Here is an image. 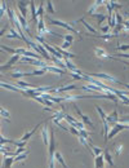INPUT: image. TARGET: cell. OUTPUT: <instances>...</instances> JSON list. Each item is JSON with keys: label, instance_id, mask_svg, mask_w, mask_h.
Returning <instances> with one entry per match:
<instances>
[{"label": "cell", "instance_id": "484cf974", "mask_svg": "<svg viewBox=\"0 0 129 168\" xmlns=\"http://www.w3.org/2000/svg\"><path fill=\"white\" fill-rule=\"evenodd\" d=\"M4 36H5L7 39H21V36L18 35V32H17L14 29H12V27L9 29V34H5Z\"/></svg>", "mask_w": 129, "mask_h": 168}, {"label": "cell", "instance_id": "f546056e", "mask_svg": "<svg viewBox=\"0 0 129 168\" xmlns=\"http://www.w3.org/2000/svg\"><path fill=\"white\" fill-rule=\"evenodd\" d=\"M89 149H92V151H93V155H94V157L103 154V149H102V148H97V146H94V145H89Z\"/></svg>", "mask_w": 129, "mask_h": 168}, {"label": "cell", "instance_id": "db71d44e", "mask_svg": "<svg viewBox=\"0 0 129 168\" xmlns=\"http://www.w3.org/2000/svg\"><path fill=\"white\" fill-rule=\"evenodd\" d=\"M0 53H5V52H4V50H3L2 48H0Z\"/></svg>", "mask_w": 129, "mask_h": 168}, {"label": "cell", "instance_id": "f5cc1de1", "mask_svg": "<svg viewBox=\"0 0 129 168\" xmlns=\"http://www.w3.org/2000/svg\"><path fill=\"white\" fill-rule=\"evenodd\" d=\"M5 32H7V27H3L2 30H0V36H3Z\"/></svg>", "mask_w": 129, "mask_h": 168}, {"label": "cell", "instance_id": "2e32d148", "mask_svg": "<svg viewBox=\"0 0 129 168\" xmlns=\"http://www.w3.org/2000/svg\"><path fill=\"white\" fill-rule=\"evenodd\" d=\"M53 158H54V160L57 162L58 164H61L63 168H68V167H67V164H66V162H64L63 157H62V154L59 153V151H56V153H54V155H53Z\"/></svg>", "mask_w": 129, "mask_h": 168}, {"label": "cell", "instance_id": "f6af8a7d", "mask_svg": "<svg viewBox=\"0 0 129 168\" xmlns=\"http://www.w3.org/2000/svg\"><path fill=\"white\" fill-rule=\"evenodd\" d=\"M116 49L118 50H123V52H127L129 49V45L128 44H124V45H118L116 47Z\"/></svg>", "mask_w": 129, "mask_h": 168}, {"label": "cell", "instance_id": "e575fe53", "mask_svg": "<svg viewBox=\"0 0 129 168\" xmlns=\"http://www.w3.org/2000/svg\"><path fill=\"white\" fill-rule=\"evenodd\" d=\"M96 110H97V113L100 114L101 120H105V119H106V114H105V111H103L102 107H101V106H98V105H96Z\"/></svg>", "mask_w": 129, "mask_h": 168}, {"label": "cell", "instance_id": "ba28073f", "mask_svg": "<svg viewBox=\"0 0 129 168\" xmlns=\"http://www.w3.org/2000/svg\"><path fill=\"white\" fill-rule=\"evenodd\" d=\"M94 54H96L98 58H111V60L115 58L112 56H110L103 48H100V47H96V48H94Z\"/></svg>", "mask_w": 129, "mask_h": 168}, {"label": "cell", "instance_id": "8d00e7d4", "mask_svg": "<svg viewBox=\"0 0 129 168\" xmlns=\"http://www.w3.org/2000/svg\"><path fill=\"white\" fill-rule=\"evenodd\" d=\"M79 136L80 137H84V139H89V136H90V133L87 131V129H80V131H79Z\"/></svg>", "mask_w": 129, "mask_h": 168}, {"label": "cell", "instance_id": "836d02e7", "mask_svg": "<svg viewBox=\"0 0 129 168\" xmlns=\"http://www.w3.org/2000/svg\"><path fill=\"white\" fill-rule=\"evenodd\" d=\"M45 5H46V11H48L49 13H50V14H54V7H53V2H50V0H49V2H45Z\"/></svg>", "mask_w": 129, "mask_h": 168}, {"label": "cell", "instance_id": "d590c367", "mask_svg": "<svg viewBox=\"0 0 129 168\" xmlns=\"http://www.w3.org/2000/svg\"><path fill=\"white\" fill-rule=\"evenodd\" d=\"M115 21H116V25H123L124 23V18L120 13H115Z\"/></svg>", "mask_w": 129, "mask_h": 168}, {"label": "cell", "instance_id": "7bdbcfd3", "mask_svg": "<svg viewBox=\"0 0 129 168\" xmlns=\"http://www.w3.org/2000/svg\"><path fill=\"white\" fill-rule=\"evenodd\" d=\"M64 39V41H67V43H71L72 44V41H74V35H64L62 36Z\"/></svg>", "mask_w": 129, "mask_h": 168}, {"label": "cell", "instance_id": "11a10c76", "mask_svg": "<svg viewBox=\"0 0 129 168\" xmlns=\"http://www.w3.org/2000/svg\"><path fill=\"white\" fill-rule=\"evenodd\" d=\"M0 5H2V2H0Z\"/></svg>", "mask_w": 129, "mask_h": 168}, {"label": "cell", "instance_id": "7402d4cb", "mask_svg": "<svg viewBox=\"0 0 129 168\" xmlns=\"http://www.w3.org/2000/svg\"><path fill=\"white\" fill-rule=\"evenodd\" d=\"M17 88L21 89V90H25V89H27V88H34V85L32 84H30V83H26V81L23 80H17Z\"/></svg>", "mask_w": 129, "mask_h": 168}, {"label": "cell", "instance_id": "b9f144b4", "mask_svg": "<svg viewBox=\"0 0 129 168\" xmlns=\"http://www.w3.org/2000/svg\"><path fill=\"white\" fill-rule=\"evenodd\" d=\"M70 76L74 80H83V75H77V74H75V72H70Z\"/></svg>", "mask_w": 129, "mask_h": 168}, {"label": "cell", "instance_id": "5bb4252c", "mask_svg": "<svg viewBox=\"0 0 129 168\" xmlns=\"http://www.w3.org/2000/svg\"><path fill=\"white\" fill-rule=\"evenodd\" d=\"M41 124H43V123H39V124H36V126L34 127V128H32V129H31V131H30V132H26L25 135H23L22 137H21V140H20V141H28V139H30V137H31V136L34 135V133H35V132L38 131V128L40 127Z\"/></svg>", "mask_w": 129, "mask_h": 168}, {"label": "cell", "instance_id": "83f0119b", "mask_svg": "<svg viewBox=\"0 0 129 168\" xmlns=\"http://www.w3.org/2000/svg\"><path fill=\"white\" fill-rule=\"evenodd\" d=\"M45 72H46L45 69H36L32 72H26V74H27V76H36V75H44Z\"/></svg>", "mask_w": 129, "mask_h": 168}, {"label": "cell", "instance_id": "7a4b0ae2", "mask_svg": "<svg viewBox=\"0 0 129 168\" xmlns=\"http://www.w3.org/2000/svg\"><path fill=\"white\" fill-rule=\"evenodd\" d=\"M124 129H128V124H122V123H116V124H114V126L110 128L109 133H107V141H109L110 139H114V137L118 135V133H120L122 131H124Z\"/></svg>", "mask_w": 129, "mask_h": 168}, {"label": "cell", "instance_id": "7c38bea8", "mask_svg": "<svg viewBox=\"0 0 129 168\" xmlns=\"http://www.w3.org/2000/svg\"><path fill=\"white\" fill-rule=\"evenodd\" d=\"M81 89L83 90H88V92H97V93H101V94H103L105 92H103V89H101L100 87H97V85H93V84H87V85H83L81 87Z\"/></svg>", "mask_w": 129, "mask_h": 168}, {"label": "cell", "instance_id": "4dcf8cb0", "mask_svg": "<svg viewBox=\"0 0 129 168\" xmlns=\"http://www.w3.org/2000/svg\"><path fill=\"white\" fill-rule=\"evenodd\" d=\"M44 3H45V2H43L40 5H39L38 9H36V17H39V18H41V17L44 16V12H45V11H44Z\"/></svg>", "mask_w": 129, "mask_h": 168}, {"label": "cell", "instance_id": "ffe728a7", "mask_svg": "<svg viewBox=\"0 0 129 168\" xmlns=\"http://www.w3.org/2000/svg\"><path fill=\"white\" fill-rule=\"evenodd\" d=\"M30 5V12H31V18L34 22L38 23V17H36V7H35V2H30L28 3Z\"/></svg>", "mask_w": 129, "mask_h": 168}, {"label": "cell", "instance_id": "f1b7e54d", "mask_svg": "<svg viewBox=\"0 0 129 168\" xmlns=\"http://www.w3.org/2000/svg\"><path fill=\"white\" fill-rule=\"evenodd\" d=\"M79 21H80V22H81V23H83V25L85 26V29H87L88 31H90V32H93V34H96V32H97V30L94 29V27H93L92 25H89V23H88V22H87V21H85L84 18H80Z\"/></svg>", "mask_w": 129, "mask_h": 168}, {"label": "cell", "instance_id": "277c9868", "mask_svg": "<svg viewBox=\"0 0 129 168\" xmlns=\"http://www.w3.org/2000/svg\"><path fill=\"white\" fill-rule=\"evenodd\" d=\"M20 58H21V56H18V54H13V56H10V58H9V61H7L5 63H3V65H0V72H5V71H8V70H10V69L13 67V65L14 63H17L20 61Z\"/></svg>", "mask_w": 129, "mask_h": 168}, {"label": "cell", "instance_id": "681fc988", "mask_svg": "<svg viewBox=\"0 0 129 168\" xmlns=\"http://www.w3.org/2000/svg\"><path fill=\"white\" fill-rule=\"evenodd\" d=\"M101 31H102L103 34H109L110 27H109V26H102V27H101Z\"/></svg>", "mask_w": 129, "mask_h": 168}, {"label": "cell", "instance_id": "bcb514c9", "mask_svg": "<svg viewBox=\"0 0 129 168\" xmlns=\"http://www.w3.org/2000/svg\"><path fill=\"white\" fill-rule=\"evenodd\" d=\"M70 45H71V43H67V41H63L62 43V45L59 47V48H61L62 50H66L67 48H70Z\"/></svg>", "mask_w": 129, "mask_h": 168}, {"label": "cell", "instance_id": "ab89813d", "mask_svg": "<svg viewBox=\"0 0 129 168\" xmlns=\"http://www.w3.org/2000/svg\"><path fill=\"white\" fill-rule=\"evenodd\" d=\"M122 153H123V145H116L115 146V155L119 157Z\"/></svg>", "mask_w": 129, "mask_h": 168}, {"label": "cell", "instance_id": "5b68a950", "mask_svg": "<svg viewBox=\"0 0 129 168\" xmlns=\"http://www.w3.org/2000/svg\"><path fill=\"white\" fill-rule=\"evenodd\" d=\"M48 22L50 25H54V26H59V27H63L64 30H67V31H70L72 34H77V30H75L72 27V25L70 23H66L63 22V21H59V20H53V18H48Z\"/></svg>", "mask_w": 129, "mask_h": 168}, {"label": "cell", "instance_id": "816d5d0a", "mask_svg": "<svg viewBox=\"0 0 129 168\" xmlns=\"http://www.w3.org/2000/svg\"><path fill=\"white\" fill-rule=\"evenodd\" d=\"M45 106H54V103L49 100H45Z\"/></svg>", "mask_w": 129, "mask_h": 168}, {"label": "cell", "instance_id": "3957f363", "mask_svg": "<svg viewBox=\"0 0 129 168\" xmlns=\"http://www.w3.org/2000/svg\"><path fill=\"white\" fill-rule=\"evenodd\" d=\"M49 132H50V137H49V142H48V154H49V159H50V158H53L56 149H57V141H56L53 128H49Z\"/></svg>", "mask_w": 129, "mask_h": 168}, {"label": "cell", "instance_id": "9f6ffc18", "mask_svg": "<svg viewBox=\"0 0 129 168\" xmlns=\"http://www.w3.org/2000/svg\"><path fill=\"white\" fill-rule=\"evenodd\" d=\"M0 76H2V72H0Z\"/></svg>", "mask_w": 129, "mask_h": 168}, {"label": "cell", "instance_id": "cb8c5ba5", "mask_svg": "<svg viewBox=\"0 0 129 168\" xmlns=\"http://www.w3.org/2000/svg\"><path fill=\"white\" fill-rule=\"evenodd\" d=\"M10 76L13 78V79H17V80H21V78H23V76H27V74L23 71H21V70H14L10 74Z\"/></svg>", "mask_w": 129, "mask_h": 168}, {"label": "cell", "instance_id": "603a6c76", "mask_svg": "<svg viewBox=\"0 0 129 168\" xmlns=\"http://www.w3.org/2000/svg\"><path fill=\"white\" fill-rule=\"evenodd\" d=\"M28 154H30V150H27V151H25V153H22V154H20V155H16V157H13V160H14L16 163H18V162H25Z\"/></svg>", "mask_w": 129, "mask_h": 168}, {"label": "cell", "instance_id": "60d3db41", "mask_svg": "<svg viewBox=\"0 0 129 168\" xmlns=\"http://www.w3.org/2000/svg\"><path fill=\"white\" fill-rule=\"evenodd\" d=\"M77 139H79V142H80V144L81 145H83V146H85V148H88L89 149V144H88V141H87V139H84V137H77Z\"/></svg>", "mask_w": 129, "mask_h": 168}, {"label": "cell", "instance_id": "f35d334b", "mask_svg": "<svg viewBox=\"0 0 129 168\" xmlns=\"http://www.w3.org/2000/svg\"><path fill=\"white\" fill-rule=\"evenodd\" d=\"M123 30V25H116L115 27H114V31H112V35L115 36V35H118V34L120 32Z\"/></svg>", "mask_w": 129, "mask_h": 168}, {"label": "cell", "instance_id": "c3c4849f", "mask_svg": "<svg viewBox=\"0 0 129 168\" xmlns=\"http://www.w3.org/2000/svg\"><path fill=\"white\" fill-rule=\"evenodd\" d=\"M54 162H56L54 158H50V159H49V163H48L49 168H56V163H54Z\"/></svg>", "mask_w": 129, "mask_h": 168}, {"label": "cell", "instance_id": "7dc6e473", "mask_svg": "<svg viewBox=\"0 0 129 168\" xmlns=\"http://www.w3.org/2000/svg\"><path fill=\"white\" fill-rule=\"evenodd\" d=\"M68 131H70L72 135H75L76 137H79V131H77V129L75 128V127H70V129H68Z\"/></svg>", "mask_w": 129, "mask_h": 168}, {"label": "cell", "instance_id": "44dd1931", "mask_svg": "<svg viewBox=\"0 0 129 168\" xmlns=\"http://www.w3.org/2000/svg\"><path fill=\"white\" fill-rule=\"evenodd\" d=\"M13 163H14V160H13V157H4L3 158L2 168H12Z\"/></svg>", "mask_w": 129, "mask_h": 168}, {"label": "cell", "instance_id": "d6a6232c", "mask_svg": "<svg viewBox=\"0 0 129 168\" xmlns=\"http://www.w3.org/2000/svg\"><path fill=\"white\" fill-rule=\"evenodd\" d=\"M7 2H2V5H0V21L3 20L4 14H5V11H7Z\"/></svg>", "mask_w": 129, "mask_h": 168}, {"label": "cell", "instance_id": "d4e9b609", "mask_svg": "<svg viewBox=\"0 0 129 168\" xmlns=\"http://www.w3.org/2000/svg\"><path fill=\"white\" fill-rule=\"evenodd\" d=\"M77 87L75 84H70V85H66V87H62V88H57V93H66V92H70L72 89H76Z\"/></svg>", "mask_w": 129, "mask_h": 168}, {"label": "cell", "instance_id": "ee69618b", "mask_svg": "<svg viewBox=\"0 0 129 168\" xmlns=\"http://www.w3.org/2000/svg\"><path fill=\"white\" fill-rule=\"evenodd\" d=\"M25 151H27V149H26V148H18L16 151H13V153H14V157H16V155H20V154L25 153Z\"/></svg>", "mask_w": 129, "mask_h": 168}, {"label": "cell", "instance_id": "52a82bcc", "mask_svg": "<svg viewBox=\"0 0 129 168\" xmlns=\"http://www.w3.org/2000/svg\"><path fill=\"white\" fill-rule=\"evenodd\" d=\"M106 122L107 124H109L110 127H112L114 124L116 123H119L120 122V119H119V113H118V109H115L112 113H110V114H106Z\"/></svg>", "mask_w": 129, "mask_h": 168}, {"label": "cell", "instance_id": "8992f818", "mask_svg": "<svg viewBox=\"0 0 129 168\" xmlns=\"http://www.w3.org/2000/svg\"><path fill=\"white\" fill-rule=\"evenodd\" d=\"M27 44L30 45V48H32L35 52H38V53H40V54H43V57H44L45 60H48V61H50V54L46 52L45 49H44V47H43L41 44H36V43H34V41H30L28 40V43Z\"/></svg>", "mask_w": 129, "mask_h": 168}, {"label": "cell", "instance_id": "d6986e66", "mask_svg": "<svg viewBox=\"0 0 129 168\" xmlns=\"http://www.w3.org/2000/svg\"><path fill=\"white\" fill-rule=\"evenodd\" d=\"M105 5L107 8L109 13H114L115 8H122V4H118L116 2H105Z\"/></svg>", "mask_w": 129, "mask_h": 168}, {"label": "cell", "instance_id": "74e56055", "mask_svg": "<svg viewBox=\"0 0 129 168\" xmlns=\"http://www.w3.org/2000/svg\"><path fill=\"white\" fill-rule=\"evenodd\" d=\"M12 145L18 146V148H26V145H27V141H13Z\"/></svg>", "mask_w": 129, "mask_h": 168}, {"label": "cell", "instance_id": "f907efd6", "mask_svg": "<svg viewBox=\"0 0 129 168\" xmlns=\"http://www.w3.org/2000/svg\"><path fill=\"white\" fill-rule=\"evenodd\" d=\"M112 36H114L112 34H105V35H102V38L105 39V40H110V39L112 38Z\"/></svg>", "mask_w": 129, "mask_h": 168}, {"label": "cell", "instance_id": "ac0fdd59", "mask_svg": "<svg viewBox=\"0 0 129 168\" xmlns=\"http://www.w3.org/2000/svg\"><path fill=\"white\" fill-rule=\"evenodd\" d=\"M41 139H43V142H44L45 146H48V142H49V129L48 127H43L41 129Z\"/></svg>", "mask_w": 129, "mask_h": 168}, {"label": "cell", "instance_id": "4316f807", "mask_svg": "<svg viewBox=\"0 0 129 168\" xmlns=\"http://www.w3.org/2000/svg\"><path fill=\"white\" fill-rule=\"evenodd\" d=\"M5 14L9 17V22L10 23H14V21H16V16H14V11L10 9L9 7H7V11H5Z\"/></svg>", "mask_w": 129, "mask_h": 168}, {"label": "cell", "instance_id": "1f68e13d", "mask_svg": "<svg viewBox=\"0 0 129 168\" xmlns=\"http://www.w3.org/2000/svg\"><path fill=\"white\" fill-rule=\"evenodd\" d=\"M93 16H94V17H96V18L98 20V23H102L103 21H105V20L107 18V16L105 14V13H94Z\"/></svg>", "mask_w": 129, "mask_h": 168}, {"label": "cell", "instance_id": "6da1fadb", "mask_svg": "<svg viewBox=\"0 0 129 168\" xmlns=\"http://www.w3.org/2000/svg\"><path fill=\"white\" fill-rule=\"evenodd\" d=\"M89 76L94 78L97 80H106V81H110V83H114V84H122V81L118 80L115 76L112 75H109V74H103V72H97V74H88Z\"/></svg>", "mask_w": 129, "mask_h": 168}, {"label": "cell", "instance_id": "e0dca14e", "mask_svg": "<svg viewBox=\"0 0 129 168\" xmlns=\"http://www.w3.org/2000/svg\"><path fill=\"white\" fill-rule=\"evenodd\" d=\"M103 159H105V162H107L111 166V167H114L115 166V163H114V159H112V155H111V153L107 149H105L103 150Z\"/></svg>", "mask_w": 129, "mask_h": 168}, {"label": "cell", "instance_id": "30bf717a", "mask_svg": "<svg viewBox=\"0 0 129 168\" xmlns=\"http://www.w3.org/2000/svg\"><path fill=\"white\" fill-rule=\"evenodd\" d=\"M17 5H18V9H20V14L26 18L27 17V13H28V3L27 2H18L17 3Z\"/></svg>", "mask_w": 129, "mask_h": 168}, {"label": "cell", "instance_id": "9a60e30c", "mask_svg": "<svg viewBox=\"0 0 129 168\" xmlns=\"http://www.w3.org/2000/svg\"><path fill=\"white\" fill-rule=\"evenodd\" d=\"M94 168H105V159L102 154L94 157Z\"/></svg>", "mask_w": 129, "mask_h": 168}, {"label": "cell", "instance_id": "9c48e42d", "mask_svg": "<svg viewBox=\"0 0 129 168\" xmlns=\"http://www.w3.org/2000/svg\"><path fill=\"white\" fill-rule=\"evenodd\" d=\"M75 110H76V113H77V115L80 116V119H81V122L84 123V126H90V127H93V122L90 120L89 118H88V115H85V114H83L80 111V109L77 106H75Z\"/></svg>", "mask_w": 129, "mask_h": 168}, {"label": "cell", "instance_id": "8fae6325", "mask_svg": "<svg viewBox=\"0 0 129 168\" xmlns=\"http://www.w3.org/2000/svg\"><path fill=\"white\" fill-rule=\"evenodd\" d=\"M45 70L52 72V74H57V75H64L66 74V70H62V69L54 66V65H48V66L45 67Z\"/></svg>", "mask_w": 129, "mask_h": 168}, {"label": "cell", "instance_id": "4fadbf2b", "mask_svg": "<svg viewBox=\"0 0 129 168\" xmlns=\"http://www.w3.org/2000/svg\"><path fill=\"white\" fill-rule=\"evenodd\" d=\"M102 4H105V2H103V0H97V2H94V3L92 4V5L89 7L88 13H89V14H94V13L97 12V9L102 5Z\"/></svg>", "mask_w": 129, "mask_h": 168}]
</instances>
